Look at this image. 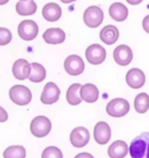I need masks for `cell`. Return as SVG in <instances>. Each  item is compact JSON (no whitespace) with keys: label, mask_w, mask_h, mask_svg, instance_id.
I'll use <instances>...</instances> for the list:
<instances>
[{"label":"cell","mask_w":149,"mask_h":158,"mask_svg":"<svg viewBox=\"0 0 149 158\" xmlns=\"http://www.w3.org/2000/svg\"><path fill=\"white\" fill-rule=\"evenodd\" d=\"M62 3H65V4H69V3H72V2H74L76 1V0H60Z\"/></svg>","instance_id":"obj_32"},{"label":"cell","mask_w":149,"mask_h":158,"mask_svg":"<svg viewBox=\"0 0 149 158\" xmlns=\"http://www.w3.org/2000/svg\"><path fill=\"white\" fill-rule=\"evenodd\" d=\"M112 138V129L106 122L100 121L94 127V140L97 144L105 145Z\"/></svg>","instance_id":"obj_13"},{"label":"cell","mask_w":149,"mask_h":158,"mask_svg":"<svg viewBox=\"0 0 149 158\" xmlns=\"http://www.w3.org/2000/svg\"><path fill=\"white\" fill-rule=\"evenodd\" d=\"M46 77V70L42 65L39 63H32L31 64V73L29 76V80L35 83L42 82Z\"/></svg>","instance_id":"obj_23"},{"label":"cell","mask_w":149,"mask_h":158,"mask_svg":"<svg viewBox=\"0 0 149 158\" xmlns=\"http://www.w3.org/2000/svg\"><path fill=\"white\" fill-rule=\"evenodd\" d=\"M145 74L144 72L138 68H132L127 72L126 82L131 88L138 89L141 88L145 83Z\"/></svg>","instance_id":"obj_12"},{"label":"cell","mask_w":149,"mask_h":158,"mask_svg":"<svg viewBox=\"0 0 149 158\" xmlns=\"http://www.w3.org/2000/svg\"><path fill=\"white\" fill-rule=\"evenodd\" d=\"M31 73V64L25 59L17 60L12 65V74L18 80L28 79Z\"/></svg>","instance_id":"obj_14"},{"label":"cell","mask_w":149,"mask_h":158,"mask_svg":"<svg viewBox=\"0 0 149 158\" xmlns=\"http://www.w3.org/2000/svg\"><path fill=\"white\" fill-rule=\"evenodd\" d=\"M65 33L60 28H49L43 33V39L48 44H60L65 40Z\"/></svg>","instance_id":"obj_16"},{"label":"cell","mask_w":149,"mask_h":158,"mask_svg":"<svg viewBox=\"0 0 149 158\" xmlns=\"http://www.w3.org/2000/svg\"><path fill=\"white\" fill-rule=\"evenodd\" d=\"M15 10L20 15H32L37 11V4L34 0H20L15 4Z\"/></svg>","instance_id":"obj_21"},{"label":"cell","mask_w":149,"mask_h":158,"mask_svg":"<svg viewBox=\"0 0 149 158\" xmlns=\"http://www.w3.org/2000/svg\"><path fill=\"white\" fill-rule=\"evenodd\" d=\"M61 8L55 2H49L42 8V15L47 22H57L61 17Z\"/></svg>","instance_id":"obj_17"},{"label":"cell","mask_w":149,"mask_h":158,"mask_svg":"<svg viewBox=\"0 0 149 158\" xmlns=\"http://www.w3.org/2000/svg\"><path fill=\"white\" fill-rule=\"evenodd\" d=\"M60 97V89L54 82H48L45 84L41 94V102L45 105H52L56 103Z\"/></svg>","instance_id":"obj_10"},{"label":"cell","mask_w":149,"mask_h":158,"mask_svg":"<svg viewBox=\"0 0 149 158\" xmlns=\"http://www.w3.org/2000/svg\"><path fill=\"white\" fill-rule=\"evenodd\" d=\"M9 1V0H0V5H4Z\"/></svg>","instance_id":"obj_33"},{"label":"cell","mask_w":149,"mask_h":158,"mask_svg":"<svg viewBox=\"0 0 149 158\" xmlns=\"http://www.w3.org/2000/svg\"><path fill=\"white\" fill-rule=\"evenodd\" d=\"M18 36L23 40L31 41L34 40L39 33V27L36 22L32 20H25L21 22L18 27Z\"/></svg>","instance_id":"obj_6"},{"label":"cell","mask_w":149,"mask_h":158,"mask_svg":"<svg viewBox=\"0 0 149 158\" xmlns=\"http://www.w3.org/2000/svg\"><path fill=\"white\" fill-rule=\"evenodd\" d=\"M134 108L136 112L144 114L149 109V96L146 93H141L136 96L134 101Z\"/></svg>","instance_id":"obj_24"},{"label":"cell","mask_w":149,"mask_h":158,"mask_svg":"<svg viewBox=\"0 0 149 158\" xmlns=\"http://www.w3.org/2000/svg\"><path fill=\"white\" fill-rule=\"evenodd\" d=\"M7 119H8L7 112L5 111L4 108H2V107L0 106V122H5Z\"/></svg>","instance_id":"obj_28"},{"label":"cell","mask_w":149,"mask_h":158,"mask_svg":"<svg viewBox=\"0 0 149 158\" xmlns=\"http://www.w3.org/2000/svg\"><path fill=\"white\" fill-rule=\"evenodd\" d=\"M80 96L82 100L86 103H95L99 98V90L96 85L92 83H86L81 86Z\"/></svg>","instance_id":"obj_19"},{"label":"cell","mask_w":149,"mask_h":158,"mask_svg":"<svg viewBox=\"0 0 149 158\" xmlns=\"http://www.w3.org/2000/svg\"><path fill=\"white\" fill-rule=\"evenodd\" d=\"M75 158H94L93 155H91L90 153H87V152H82V153H79L77 155L75 156Z\"/></svg>","instance_id":"obj_30"},{"label":"cell","mask_w":149,"mask_h":158,"mask_svg":"<svg viewBox=\"0 0 149 158\" xmlns=\"http://www.w3.org/2000/svg\"><path fill=\"white\" fill-rule=\"evenodd\" d=\"M126 1L131 5H138V4H140V3H142L143 0H126Z\"/></svg>","instance_id":"obj_31"},{"label":"cell","mask_w":149,"mask_h":158,"mask_svg":"<svg viewBox=\"0 0 149 158\" xmlns=\"http://www.w3.org/2000/svg\"><path fill=\"white\" fill-rule=\"evenodd\" d=\"M9 98L12 102L18 106H26L31 103L32 93L25 85L17 84L9 89Z\"/></svg>","instance_id":"obj_2"},{"label":"cell","mask_w":149,"mask_h":158,"mask_svg":"<svg viewBox=\"0 0 149 158\" xmlns=\"http://www.w3.org/2000/svg\"><path fill=\"white\" fill-rule=\"evenodd\" d=\"M108 14L110 18L116 22H124L129 15V10L127 6L122 2H115L109 6Z\"/></svg>","instance_id":"obj_18"},{"label":"cell","mask_w":149,"mask_h":158,"mask_svg":"<svg viewBox=\"0 0 149 158\" xmlns=\"http://www.w3.org/2000/svg\"><path fill=\"white\" fill-rule=\"evenodd\" d=\"M42 158H63L62 152L59 148L55 146H49L42 152Z\"/></svg>","instance_id":"obj_26"},{"label":"cell","mask_w":149,"mask_h":158,"mask_svg":"<svg viewBox=\"0 0 149 158\" xmlns=\"http://www.w3.org/2000/svg\"><path fill=\"white\" fill-rule=\"evenodd\" d=\"M26 149L20 145H14L9 146L3 152L4 158H26Z\"/></svg>","instance_id":"obj_25"},{"label":"cell","mask_w":149,"mask_h":158,"mask_svg":"<svg viewBox=\"0 0 149 158\" xmlns=\"http://www.w3.org/2000/svg\"><path fill=\"white\" fill-rule=\"evenodd\" d=\"M129 153V147L126 142L116 141L110 145L107 154L110 158H124Z\"/></svg>","instance_id":"obj_20"},{"label":"cell","mask_w":149,"mask_h":158,"mask_svg":"<svg viewBox=\"0 0 149 158\" xmlns=\"http://www.w3.org/2000/svg\"><path fill=\"white\" fill-rule=\"evenodd\" d=\"M120 32L119 29L113 25H107V26L103 27L99 33L100 40L106 45H112L115 44L119 39Z\"/></svg>","instance_id":"obj_15"},{"label":"cell","mask_w":149,"mask_h":158,"mask_svg":"<svg viewBox=\"0 0 149 158\" xmlns=\"http://www.w3.org/2000/svg\"><path fill=\"white\" fill-rule=\"evenodd\" d=\"M82 85L80 83H74L69 87V89L66 90V101L69 105L72 106H77L80 105L82 98L80 96V89Z\"/></svg>","instance_id":"obj_22"},{"label":"cell","mask_w":149,"mask_h":158,"mask_svg":"<svg viewBox=\"0 0 149 158\" xmlns=\"http://www.w3.org/2000/svg\"><path fill=\"white\" fill-rule=\"evenodd\" d=\"M12 39V34L7 28L0 27V46H4L10 42Z\"/></svg>","instance_id":"obj_27"},{"label":"cell","mask_w":149,"mask_h":158,"mask_svg":"<svg viewBox=\"0 0 149 158\" xmlns=\"http://www.w3.org/2000/svg\"><path fill=\"white\" fill-rule=\"evenodd\" d=\"M129 153L132 158H149V132H142L131 142Z\"/></svg>","instance_id":"obj_1"},{"label":"cell","mask_w":149,"mask_h":158,"mask_svg":"<svg viewBox=\"0 0 149 158\" xmlns=\"http://www.w3.org/2000/svg\"><path fill=\"white\" fill-rule=\"evenodd\" d=\"M69 141L72 145L76 148H83L89 143L90 132L84 126H79L72 131L69 135Z\"/></svg>","instance_id":"obj_8"},{"label":"cell","mask_w":149,"mask_h":158,"mask_svg":"<svg viewBox=\"0 0 149 158\" xmlns=\"http://www.w3.org/2000/svg\"><path fill=\"white\" fill-rule=\"evenodd\" d=\"M106 58V50L100 44H91L86 49V59L92 65H99Z\"/></svg>","instance_id":"obj_9"},{"label":"cell","mask_w":149,"mask_h":158,"mask_svg":"<svg viewBox=\"0 0 149 158\" xmlns=\"http://www.w3.org/2000/svg\"><path fill=\"white\" fill-rule=\"evenodd\" d=\"M130 111V104L126 99L123 98H116L109 101L106 105V112L112 117H124Z\"/></svg>","instance_id":"obj_4"},{"label":"cell","mask_w":149,"mask_h":158,"mask_svg":"<svg viewBox=\"0 0 149 158\" xmlns=\"http://www.w3.org/2000/svg\"><path fill=\"white\" fill-rule=\"evenodd\" d=\"M104 14L103 10L97 5H91L85 9L83 15V21L86 26L89 28L99 27L103 22Z\"/></svg>","instance_id":"obj_5"},{"label":"cell","mask_w":149,"mask_h":158,"mask_svg":"<svg viewBox=\"0 0 149 158\" xmlns=\"http://www.w3.org/2000/svg\"><path fill=\"white\" fill-rule=\"evenodd\" d=\"M65 69L68 74L72 75V76H78L84 72L85 63L80 56L71 55L65 59Z\"/></svg>","instance_id":"obj_7"},{"label":"cell","mask_w":149,"mask_h":158,"mask_svg":"<svg viewBox=\"0 0 149 158\" xmlns=\"http://www.w3.org/2000/svg\"><path fill=\"white\" fill-rule=\"evenodd\" d=\"M113 59L120 66H128L133 60V52L131 47L126 44H120L113 50Z\"/></svg>","instance_id":"obj_11"},{"label":"cell","mask_w":149,"mask_h":158,"mask_svg":"<svg viewBox=\"0 0 149 158\" xmlns=\"http://www.w3.org/2000/svg\"><path fill=\"white\" fill-rule=\"evenodd\" d=\"M142 26H143V29H144L145 32H147L149 34V15H147L146 17L143 19Z\"/></svg>","instance_id":"obj_29"},{"label":"cell","mask_w":149,"mask_h":158,"mask_svg":"<svg viewBox=\"0 0 149 158\" xmlns=\"http://www.w3.org/2000/svg\"><path fill=\"white\" fill-rule=\"evenodd\" d=\"M51 121L46 116H37L31 122L30 131L36 138H44L51 131Z\"/></svg>","instance_id":"obj_3"}]
</instances>
